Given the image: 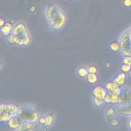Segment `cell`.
I'll list each match as a JSON object with an SVG mask.
<instances>
[{"instance_id": "cell-22", "label": "cell", "mask_w": 131, "mask_h": 131, "mask_svg": "<svg viewBox=\"0 0 131 131\" xmlns=\"http://www.w3.org/2000/svg\"><path fill=\"white\" fill-rule=\"evenodd\" d=\"M122 63L124 64H126L131 66V55H124L122 58Z\"/></svg>"}, {"instance_id": "cell-18", "label": "cell", "mask_w": 131, "mask_h": 131, "mask_svg": "<svg viewBox=\"0 0 131 131\" xmlns=\"http://www.w3.org/2000/svg\"><path fill=\"white\" fill-rule=\"evenodd\" d=\"M78 75L81 77H86L89 73L88 70L84 68H81L78 71Z\"/></svg>"}, {"instance_id": "cell-26", "label": "cell", "mask_w": 131, "mask_h": 131, "mask_svg": "<svg viewBox=\"0 0 131 131\" xmlns=\"http://www.w3.org/2000/svg\"><path fill=\"white\" fill-rule=\"evenodd\" d=\"M93 100H94V102L95 105L97 106H100L102 104V102H103V101H102L101 100H99V99H98L96 98H93Z\"/></svg>"}, {"instance_id": "cell-34", "label": "cell", "mask_w": 131, "mask_h": 131, "mask_svg": "<svg viewBox=\"0 0 131 131\" xmlns=\"http://www.w3.org/2000/svg\"><path fill=\"white\" fill-rule=\"evenodd\" d=\"M130 55H131V54H130Z\"/></svg>"}, {"instance_id": "cell-28", "label": "cell", "mask_w": 131, "mask_h": 131, "mask_svg": "<svg viewBox=\"0 0 131 131\" xmlns=\"http://www.w3.org/2000/svg\"><path fill=\"white\" fill-rule=\"evenodd\" d=\"M39 123L41 124H45V121H46V119H45V117H40L39 119Z\"/></svg>"}, {"instance_id": "cell-9", "label": "cell", "mask_w": 131, "mask_h": 131, "mask_svg": "<svg viewBox=\"0 0 131 131\" xmlns=\"http://www.w3.org/2000/svg\"><path fill=\"white\" fill-rule=\"evenodd\" d=\"M23 122V120L18 115H17L13 116L8 121V125L11 129H16Z\"/></svg>"}, {"instance_id": "cell-10", "label": "cell", "mask_w": 131, "mask_h": 131, "mask_svg": "<svg viewBox=\"0 0 131 131\" xmlns=\"http://www.w3.org/2000/svg\"><path fill=\"white\" fill-rule=\"evenodd\" d=\"M116 84L120 87H122L124 85L126 81V73L122 72L117 75L113 80Z\"/></svg>"}, {"instance_id": "cell-30", "label": "cell", "mask_w": 131, "mask_h": 131, "mask_svg": "<svg viewBox=\"0 0 131 131\" xmlns=\"http://www.w3.org/2000/svg\"><path fill=\"white\" fill-rule=\"evenodd\" d=\"M128 127H129V129L131 130V117H130V118H129V119L128 120Z\"/></svg>"}, {"instance_id": "cell-8", "label": "cell", "mask_w": 131, "mask_h": 131, "mask_svg": "<svg viewBox=\"0 0 131 131\" xmlns=\"http://www.w3.org/2000/svg\"><path fill=\"white\" fill-rule=\"evenodd\" d=\"M16 36H17V45L20 46H27L29 44L30 38L27 30Z\"/></svg>"}, {"instance_id": "cell-2", "label": "cell", "mask_w": 131, "mask_h": 131, "mask_svg": "<svg viewBox=\"0 0 131 131\" xmlns=\"http://www.w3.org/2000/svg\"><path fill=\"white\" fill-rule=\"evenodd\" d=\"M18 115L20 117L23 121L25 122L36 123L39 120L38 113L33 107L20 108Z\"/></svg>"}, {"instance_id": "cell-11", "label": "cell", "mask_w": 131, "mask_h": 131, "mask_svg": "<svg viewBox=\"0 0 131 131\" xmlns=\"http://www.w3.org/2000/svg\"><path fill=\"white\" fill-rule=\"evenodd\" d=\"M26 30H27L25 25L21 23H19L16 24L13 28L11 33L13 35H18V34L25 32Z\"/></svg>"}, {"instance_id": "cell-14", "label": "cell", "mask_w": 131, "mask_h": 131, "mask_svg": "<svg viewBox=\"0 0 131 131\" xmlns=\"http://www.w3.org/2000/svg\"><path fill=\"white\" fill-rule=\"evenodd\" d=\"M15 115L7 113H1L0 120L2 122H8Z\"/></svg>"}, {"instance_id": "cell-27", "label": "cell", "mask_w": 131, "mask_h": 131, "mask_svg": "<svg viewBox=\"0 0 131 131\" xmlns=\"http://www.w3.org/2000/svg\"><path fill=\"white\" fill-rule=\"evenodd\" d=\"M124 5L126 7H129L131 6V0H124Z\"/></svg>"}, {"instance_id": "cell-15", "label": "cell", "mask_w": 131, "mask_h": 131, "mask_svg": "<svg viewBox=\"0 0 131 131\" xmlns=\"http://www.w3.org/2000/svg\"><path fill=\"white\" fill-rule=\"evenodd\" d=\"M86 77L88 81L90 83H95L98 80V77L96 73H89Z\"/></svg>"}, {"instance_id": "cell-16", "label": "cell", "mask_w": 131, "mask_h": 131, "mask_svg": "<svg viewBox=\"0 0 131 131\" xmlns=\"http://www.w3.org/2000/svg\"><path fill=\"white\" fill-rule=\"evenodd\" d=\"M110 48L113 52H118L120 50V46L119 42H112L110 45Z\"/></svg>"}, {"instance_id": "cell-7", "label": "cell", "mask_w": 131, "mask_h": 131, "mask_svg": "<svg viewBox=\"0 0 131 131\" xmlns=\"http://www.w3.org/2000/svg\"><path fill=\"white\" fill-rule=\"evenodd\" d=\"M120 96L121 95L115 92H108L104 99V101L107 103L119 104L120 101Z\"/></svg>"}, {"instance_id": "cell-4", "label": "cell", "mask_w": 131, "mask_h": 131, "mask_svg": "<svg viewBox=\"0 0 131 131\" xmlns=\"http://www.w3.org/2000/svg\"><path fill=\"white\" fill-rule=\"evenodd\" d=\"M131 103V89L128 88H122L119 104L121 106H126Z\"/></svg>"}, {"instance_id": "cell-21", "label": "cell", "mask_w": 131, "mask_h": 131, "mask_svg": "<svg viewBox=\"0 0 131 131\" xmlns=\"http://www.w3.org/2000/svg\"><path fill=\"white\" fill-rule=\"evenodd\" d=\"M106 115L108 118L111 119L113 118L115 115V112L114 108L113 107L108 108L106 111Z\"/></svg>"}, {"instance_id": "cell-32", "label": "cell", "mask_w": 131, "mask_h": 131, "mask_svg": "<svg viewBox=\"0 0 131 131\" xmlns=\"http://www.w3.org/2000/svg\"><path fill=\"white\" fill-rule=\"evenodd\" d=\"M128 76H129V77L131 79V70H130V71L128 73Z\"/></svg>"}, {"instance_id": "cell-17", "label": "cell", "mask_w": 131, "mask_h": 131, "mask_svg": "<svg viewBox=\"0 0 131 131\" xmlns=\"http://www.w3.org/2000/svg\"><path fill=\"white\" fill-rule=\"evenodd\" d=\"M118 85L116 84V83L113 81H111L108 82L106 84V89L108 91V92H112Z\"/></svg>"}, {"instance_id": "cell-25", "label": "cell", "mask_w": 131, "mask_h": 131, "mask_svg": "<svg viewBox=\"0 0 131 131\" xmlns=\"http://www.w3.org/2000/svg\"><path fill=\"white\" fill-rule=\"evenodd\" d=\"M88 71L91 73H96L97 72V68L94 66H91L88 68Z\"/></svg>"}, {"instance_id": "cell-31", "label": "cell", "mask_w": 131, "mask_h": 131, "mask_svg": "<svg viewBox=\"0 0 131 131\" xmlns=\"http://www.w3.org/2000/svg\"><path fill=\"white\" fill-rule=\"evenodd\" d=\"M35 10V7L33 6H31V8H30V11H31V12L34 11Z\"/></svg>"}, {"instance_id": "cell-24", "label": "cell", "mask_w": 131, "mask_h": 131, "mask_svg": "<svg viewBox=\"0 0 131 131\" xmlns=\"http://www.w3.org/2000/svg\"><path fill=\"white\" fill-rule=\"evenodd\" d=\"M110 123H111V124L112 126H113L114 127H116V126H117L119 125V121L116 118H112L111 120Z\"/></svg>"}, {"instance_id": "cell-33", "label": "cell", "mask_w": 131, "mask_h": 131, "mask_svg": "<svg viewBox=\"0 0 131 131\" xmlns=\"http://www.w3.org/2000/svg\"><path fill=\"white\" fill-rule=\"evenodd\" d=\"M129 34H130V37H131V28L129 30Z\"/></svg>"}, {"instance_id": "cell-6", "label": "cell", "mask_w": 131, "mask_h": 131, "mask_svg": "<svg viewBox=\"0 0 131 131\" xmlns=\"http://www.w3.org/2000/svg\"><path fill=\"white\" fill-rule=\"evenodd\" d=\"M108 91L102 86H98L95 87L93 91V98H96L104 101V99L107 95Z\"/></svg>"}, {"instance_id": "cell-19", "label": "cell", "mask_w": 131, "mask_h": 131, "mask_svg": "<svg viewBox=\"0 0 131 131\" xmlns=\"http://www.w3.org/2000/svg\"><path fill=\"white\" fill-rule=\"evenodd\" d=\"M8 42L11 44H16L17 43V36L13 34L9 35L7 37Z\"/></svg>"}, {"instance_id": "cell-1", "label": "cell", "mask_w": 131, "mask_h": 131, "mask_svg": "<svg viewBox=\"0 0 131 131\" xmlns=\"http://www.w3.org/2000/svg\"><path fill=\"white\" fill-rule=\"evenodd\" d=\"M46 16L50 26L54 30H59L66 23L64 13L57 7L51 5L46 10Z\"/></svg>"}, {"instance_id": "cell-12", "label": "cell", "mask_w": 131, "mask_h": 131, "mask_svg": "<svg viewBox=\"0 0 131 131\" xmlns=\"http://www.w3.org/2000/svg\"><path fill=\"white\" fill-rule=\"evenodd\" d=\"M12 25L9 23H7L1 27V31L4 35L8 36L12 32Z\"/></svg>"}, {"instance_id": "cell-3", "label": "cell", "mask_w": 131, "mask_h": 131, "mask_svg": "<svg viewBox=\"0 0 131 131\" xmlns=\"http://www.w3.org/2000/svg\"><path fill=\"white\" fill-rule=\"evenodd\" d=\"M120 51L124 55L131 54V37L129 31H126L120 36L119 41Z\"/></svg>"}, {"instance_id": "cell-23", "label": "cell", "mask_w": 131, "mask_h": 131, "mask_svg": "<svg viewBox=\"0 0 131 131\" xmlns=\"http://www.w3.org/2000/svg\"><path fill=\"white\" fill-rule=\"evenodd\" d=\"M46 121L45 125L46 126H50L53 121V117L51 115H48L45 117Z\"/></svg>"}, {"instance_id": "cell-29", "label": "cell", "mask_w": 131, "mask_h": 131, "mask_svg": "<svg viewBox=\"0 0 131 131\" xmlns=\"http://www.w3.org/2000/svg\"><path fill=\"white\" fill-rule=\"evenodd\" d=\"M4 24H5V20L2 18H1L0 19V25H1V27L3 26Z\"/></svg>"}, {"instance_id": "cell-5", "label": "cell", "mask_w": 131, "mask_h": 131, "mask_svg": "<svg viewBox=\"0 0 131 131\" xmlns=\"http://www.w3.org/2000/svg\"><path fill=\"white\" fill-rule=\"evenodd\" d=\"M20 108L17 106L13 104H3L1 103L0 105V112L7 113L9 114H13L14 115H18Z\"/></svg>"}, {"instance_id": "cell-20", "label": "cell", "mask_w": 131, "mask_h": 131, "mask_svg": "<svg viewBox=\"0 0 131 131\" xmlns=\"http://www.w3.org/2000/svg\"><path fill=\"white\" fill-rule=\"evenodd\" d=\"M121 70L122 72L126 74H128L131 70V66L123 63L121 66Z\"/></svg>"}, {"instance_id": "cell-13", "label": "cell", "mask_w": 131, "mask_h": 131, "mask_svg": "<svg viewBox=\"0 0 131 131\" xmlns=\"http://www.w3.org/2000/svg\"><path fill=\"white\" fill-rule=\"evenodd\" d=\"M119 113L122 115L131 117V103L126 106H121Z\"/></svg>"}]
</instances>
